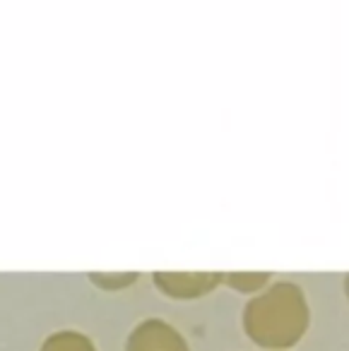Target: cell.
<instances>
[{
	"mask_svg": "<svg viewBox=\"0 0 349 351\" xmlns=\"http://www.w3.org/2000/svg\"><path fill=\"white\" fill-rule=\"evenodd\" d=\"M248 322L253 335L270 344H294L311 322L304 291L296 284H277L248 306Z\"/></svg>",
	"mask_w": 349,
	"mask_h": 351,
	"instance_id": "6da1fadb",
	"label": "cell"
},
{
	"mask_svg": "<svg viewBox=\"0 0 349 351\" xmlns=\"http://www.w3.org/2000/svg\"><path fill=\"white\" fill-rule=\"evenodd\" d=\"M159 282H169L171 291L179 296H195L210 291L219 282V274H157Z\"/></svg>",
	"mask_w": 349,
	"mask_h": 351,
	"instance_id": "7a4b0ae2",
	"label": "cell"
},
{
	"mask_svg": "<svg viewBox=\"0 0 349 351\" xmlns=\"http://www.w3.org/2000/svg\"><path fill=\"white\" fill-rule=\"evenodd\" d=\"M267 279H270L267 274H232L229 282H232L234 287L241 289V291H256V289L262 287Z\"/></svg>",
	"mask_w": 349,
	"mask_h": 351,
	"instance_id": "3957f363",
	"label": "cell"
},
{
	"mask_svg": "<svg viewBox=\"0 0 349 351\" xmlns=\"http://www.w3.org/2000/svg\"><path fill=\"white\" fill-rule=\"evenodd\" d=\"M344 293H347V301H349V277L344 279Z\"/></svg>",
	"mask_w": 349,
	"mask_h": 351,
	"instance_id": "277c9868",
	"label": "cell"
}]
</instances>
